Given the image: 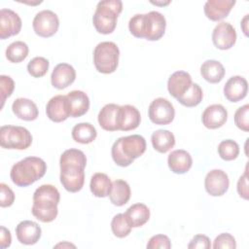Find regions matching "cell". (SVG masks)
Returning a JSON list of instances; mask_svg holds the SVG:
<instances>
[{
	"mask_svg": "<svg viewBox=\"0 0 249 249\" xmlns=\"http://www.w3.org/2000/svg\"><path fill=\"white\" fill-rule=\"evenodd\" d=\"M13 113L20 120L34 121L38 118L39 111L37 105L28 98H17L12 105Z\"/></svg>",
	"mask_w": 249,
	"mask_h": 249,
	"instance_id": "24",
	"label": "cell"
},
{
	"mask_svg": "<svg viewBox=\"0 0 249 249\" xmlns=\"http://www.w3.org/2000/svg\"><path fill=\"white\" fill-rule=\"evenodd\" d=\"M46 171L47 164L41 158L27 157L12 166L10 177L15 185L27 187L41 179Z\"/></svg>",
	"mask_w": 249,
	"mask_h": 249,
	"instance_id": "4",
	"label": "cell"
},
{
	"mask_svg": "<svg viewBox=\"0 0 249 249\" xmlns=\"http://www.w3.org/2000/svg\"><path fill=\"white\" fill-rule=\"evenodd\" d=\"M165 27L164 16L157 11L134 15L128 22V29L134 37L149 41L160 40L165 32Z\"/></svg>",
	"mask_w": 249,
	"mask_h": 249,
	"instance_id": "1",
	"label": "cell"
},
{
	"mask_svg": "<svg viewBox=\"0 0 249 249\" xmlns=\"http://www.w3.org/2000/svg\"><path fill=\"white\" fill-rule=\"evenodd\" d=\"M120 50L117 44L110 41L101 42L93 51V63L96 70L103 74L116 71L119 64Z\"/></svg>",
	"mask_w": 249,
	"mask_h": 249,
	"instance_id": "6",
	"label": "cell"
},
{
	"mask_svg": "<svg viewBox=\"0 0 249 249\" xmlns=\"http://www.w3.org/2000/svg\"><path fill=\"white\" fill-rule=\"evenodd\" d=\"M227 120V109L221 104H212L207 106L201 116L203 125L209 129H216L221 127L225 124Z\"/></svg>",
	"mask_w": 249,
	"mask_h": 249,
	"instance_id": "14",
	"label": "cell"
},
{
	"mask_svg": "<svg viewBox=\"0 0 249 249\" xmlns=\"http://www.w3.org/2000/svg\"><path fill=\"white\" fill-rule=\"evenodd\" d=\"M32 143L29 130L18 125H3L0 128V145L5 149L25 150Z\"/></svg>",
	"mask_w": 249,
	"mask_h": 249,
	"instance_id": "7",
	"label": "cell"
},
{
	"mask_svg": "<svg viewBox=\"0 0 249 249\" xmlns=\"http://www.w3.org/2000/svg\"><path fill=\"white\" fill-rule=\"evenodd\" d=\"M60 182L64 189L70 193L82 190L85 183V171H60Z\"/></svg>",
	"mask_w": 249,
	"mask_h": 249,
	"instance_id": "30",
	"label": "cell"
},
{
	"mask_svg": "<svg viewBox=\"0 0 249 249\" xmlns=\"http://www.w3.org/2000/svg\"><path fill=\"white\" fill-rule=\"evenodd\" d=\"M35 33L43 38L54 35L59 27V19L55 13L51 10H43L36 14L32 22Z\"/></svg>",
	"mask_w": 249,
	"mask_h": 249,
	"instance_id": "9",
	"label": "cell"
},
{
	"mask_svg": "<svg viewBox=\"0 0 249 249\" xmlns=\"http://www.w3.org/2000/svg\"><path fill=\"white\" fill-rule=\"evenodd\" d=\"M234 5V0H208L204 4L203 11L207 18L218 21L228 17Z\"/></svg>",
	"mask_w": 249,
	"mask_h": 249,
	"instance_id": "18",
	"label": "cell"
},
{
	"mask_svg": "<svg viewBox=\"0 0 249 249\" xmlns=\"http://www.w3.org/2000/svg\"><path fill=\"white\" fill-rule=\"evenodd\" d=\"M148 116L152 123L165 125L174 120L175 109L169 100L163 97H158L151 102L148 109Z\"/></svg>",
	"mask_w": 249,
	"mask_h": 249,
	"instance_id": "8",
	"label": "cell"
},
{
	"mask_svg": "<svg viewBox=\"0 0 249 249\" xmlns=\"http://www.w3.org/2000/svg\"><path fill=\"white\" fill-rule=\"evenodd\" d=\"M112 188L111 179L105 173L97 172L91 176L89 189L96 197H106L109 196Z\"/></svg>",
	"mask_w": 249,
	"mask_h": 249,
	"instance_id": "29",
	"label": "cell"
},
{
	"mask_svg": "<svg viewBox=\"0 0 249 249\" xmlns=\"http://www.w3.org/2000/svg\"><path fill=\"white\" fill-rule=\"evenodd\" d=\"M141 122V115L138 109L132 105L120 106L118 127L119 130L128 131L137 128Z\"/></svg>",
	"mask_w": 249,
	"mask_h": 249,
	"instance_id": "19",
	"label": "cell"
},
{
	"mask_svg": "<svg viewBox=\"0 0 249 249\" xmlns=\"http://www.w3.org/2000/svg\"><path fill=\"white\" fill-rule=\"evenodd\" d=\"M41 233L42 230L40 226L36 222L29 220L21 221L16 228L18 240L25 245H33L37 243L41 237Z\"/></svg>",
	"mask_w": 249,
	"mask_h": 249,
	"instance_id": "16",
	"label": "cell"
},
{
	"mask_svg": "<svg viewBox=\"0 0 249 249\" xmlns=\"http://www.w3.org/2000/svg\"><path fill=\"white\" fill-rule=\"evenodd\" d=\"M120 105L109 103L102 107L98 113V124L99 125L107 131L119 130L118 127V118H119Z\"/></svg>",
	"mask_w": 249,
	"mask_h": 249,
	"instance_id": "23",
	"label": "cell"
},
{
	"mask_svg": "<svg viewBox=\"0 0 249 249\" xmlns=\"http://www.w3.org/2000/svg\"><path fill=\"white\" fill-rule=\"evenodd\" d=\"M47 117L54 122L61 123L70 117L66 95H55L52 97L46 106Z\"/></svg>",
	"mask_w": 249,
	"mask_h": 249,
	"instance_id": "13",
	"label": "cell"
},
{
	"mask_svg": "<svg viewBox=\"0 0 249 249\" xmlns=\"http://www.w3.org/2000/svg\"><path fill=\"white\" fill-rule=\"evenodd\" d=\"M12 242V235L8 229L5 227H1V233H0V247L1 249L7 248L11 245Z\"/></svg>",
	"mask_w": 249,
	"mask_h": 249,
	"instance_id": "45",
	"label": "cell"
},
{
	"mask_svg": "<svg viewBox=\"0 0 249 249\" xmlns=\"http://www.w3.org/2000/svg\"><path fill=\"white\" fill-rule=\"evenodd\" d=\"M70 117L78 118L85 115L89 109V98L82 90H72L67 95Z\"/></svg>",
	"mask_w": 249,
	"mask_h": 249,
	"instance_id": "22",
	"label": "cell"
},
{
	"mask_svg": "<svg viewBox=\"0 0 249 249\" xmlns=\"http://www.w3.org/2000/svg\"><path fill=\"white\" fill-rule=\"evenodd\" d=\"M131 229L132 227L126 220L124 213H119L113 217L111 222V230L115 236L124 238L130 233Z\"/></svg>",
	"mask_w": 249,
	"mask_h": 249,
	"instance_id": "35",
	"label": "cell"
},
{
	"mask_svg": "<svg viewBox=\"0 0 249 249\" xmlns=\"http://www.w3.org/2000/svg\"><path fill=\"white\" fill-rule=\"evenodd\" d=\"M21 19L19 16L11 9L0 10V38L6 39L17 35L21 29Z\"/></svg>",
	"mask_w": 249,
	"mask_h": 249,
	"instance_id": "12",
	"label": "cell"
},
{
	"mask_svg": "<svg viewBox=\"0 0 249 249\" xmlns=\"http://www.w3.org/2000/svg\"><path fill=\"white\" fill-rule=\"evenodd\" d=\"M76 79V71L74 67L68 63L57 64L51 75L52 86L57 89H63L74 83Z\"/></svg>",
	"mask_w": 249,
	"mask_h": 249,
	"instance_id": "15",
	"label": "cell"
},
{
	"mask_svg": "<svg viewBox=\"0 0 249 249\" xmlns=\"http://www.w3.org/2000/svg\"><path fill=\"white\" fill-rule=\"evenodd\" d=\"M192 84V77L188 72L176 71L167 81V89L170 95L177 99L189 90Z\"/></svg>",
	"mask_w": 249,
	"mask_h": 249,
	"instance_id": "20",
	"label": "cell"
},
{
	"mask_svg": "<svg viewBox=\"0 0 249 249\" xmlns=\"http://www.w3.org/2000/svg\"><path fill=\"white\" fill-rule=\"evenodd\" d=\"M218 153L221 159H223L224 160H233L237 158L239 154V146L235 141L231 139H227L219 144Z\"/></svg>",
	"mask_w": 249,
	"mask_h": 249,
	"instance_id": "36",
	"label": "cell"
},
{
	"mask_svg": "<svg viewBox=\"0 0 249 249\" xmlns=\"http://www.w3.org/2000/svg\"><path fill=\"white\" fill-rule=\"evenodd\" d=\"M214 249L219 248H228V249H234L236 248L235 238L229 232H223L219 234L213 243Z\"/></svg>",
	"mask_w": 249,
	"mask_h": 249,
	"instance_id": "40",
	"label": "cell"
},
{
	"mask_svg": "<svg viewBox=\"0 0 249 249\" xmlns=\"http://www.w3.org/2000/svg\"><path fill=\"white\" fill-rule=\"evenodd\" d=\"M124 216L132 228H139L150 219V210L144 203H135L126 209Z\"/></svg>",
	"mask_w": 249,
	"mask_h": 249,
	"instance_id": "26",
	"label": "cell"
},
{
	"mask_svg": "<svg viewBox=\"0 0 249 249\" xmlns=\"http://www.w3.org/2000/svg\"><path fill=\"white\" fill-rule=\"evenodd\" d=\"M50 62L43 56H36L32 58L27 64L28 73L34 78H40L47 74Z\"/></svg>",
	"mask_w": 249,
	"mask_h": 249,
	"instance_id": "37",
	"label": "cell"
},
{
	"mask_svg": "<svg viewBox=\"0 0 249 249\" xmlns=\"http://www.w3.org/2000/svg\"><path fill=\"white\" fill-rule=\"evenodd\" d=\"M60 195L58 190L50 184L41 185L33 194L31 212L34 217L43 223L53 222L58 213L57 205Z\"/></svg>",
	"mask_w": 249,
	"mask_h": 249,
	"instance_id": "2",
	"label": "cell"
},
{
	"mask_svg": "<svg viewBox=\"0 0 249 249\" xmlns=\"http://www.w3.org/2000/svg\"><path fill=\"white\" fill-rule=\"evenodd\" d=\"M146 151V140L139 134L120 137L111 149L112 159L115 163L122 167L130 165L135 159L142 156Z\"/></svg>",
	"mask_w": 249,
	"mask_h": 249,
	"instance_id": "3",
	"label": "cell"
},
{
	"mask_svg": "<svg viewBox=\"0 0 249 249\" xmlns=\"http://www.w3.org/2000/svg\"><path fill=\"white\" fill-rule=\"evenodd\" d=\"M247 20H248V15H246V16L243 18L242 21H241V27H242L243 32H244V34H245L246 36H247Z\"/></svg>",
	"mask_w": 249,
	"mask_h": 249,
	"instance_id": "46",
	"label": "cell"
},
{
	"mask_svg": "<svg viewBox=\"0 0 249 249\" xmlns=\"http://www.w3.org/2000/svg\"><path fill=\"white\" fill-rule=\"evenodd\" d=\"M167 164L173 173L184 174L191 169L193 159L190 153L185 150H174L168 155Z\"/></svg>",
	"mask_w": 249,
	"mask_h": 249,
	"instance_id": "21",
	"label": "cell"
},
{
	"mask_svg": "<svg viewBox=\"0 0 249 249\" xmlns=\"http://www.w3.org/2000/svg\"><path fill=\"white\" fill-rule=\"evenodd\" d=\"M130 187L126 181L117 179L112 182V188L109 194L110 201L116 206H123L130 198Z\"/></svg>",
	"mask_w": 249,
	"mask_h": 249,
	"instance_id": "27",
	"label": "cell"
},
{
	"mask_svg": "<svg viewBox=\"0 0 249 249\" xmlns=\"http://www.w3.org/2000/svg\"><path fill=\"white\" fill-rule=\"evenodd\" d=\"M248 92V83L241 76L231 77L224 86V95L231 102H238L245 98Z\"/></svg>",
	"mask_w": 249,
	"mask_h": 249,
	"instance_id": "17",
	"label": "cell"
},
{
	"mask_svg": "<svg viewBox=\"0 0 249 249\" xmlns=\"http://www.w3.org/2000/svg\"><path fill=\"white\" fill-rule=\"evenodd\" d=\"M203 97V92L201 88L197 85L193 83L189 90L183 94L181 97L177 98L179 103H181L185 107H196L197 106Z\"/></svg>",
	"mask_w": 249,
	"mask_h": 249,
	"instance_id": "34",
	"label": "cell"
},
{
	"mask_svg": "<svg viewBox=\"0 0 249 249\" xmlns=\"http://www.w3.org/2000/svg\"><path fill=\"white\" fill-rule=\"evenodd\" d=\"M151 141L154 149L161 154L167 153L175 145L174 134L166 129H159L153 132Z\"/></svg>",
	"mask_w": 249,
	"mask_h": 249,
	"instance_id": "28",
	"label": "cell"
},
{
	"mask_svg": "<svg viewBox=\"0 0 249 249\" xmlns=\"http://www.w3.org/2000/svg\"><path fill=\"white\" fill-rule=\"evenodd\" d=\"M72 138L81 144L91 143L97 136L95 127L89 123H80L72 128Z\"/></svg>",
	"mask_w": 249,
	"mask_h": 249,
	"instance_id": "31",
	"label": "cell"
},
{
	"mask_svg": "<svg viewBox=\"0 0 249 249\" xmlns=\"http://www.w3.org/2000/svg\"><path fill=\"white\" fill-rule=\"evenodd\" d=\"M230 180L228 174L222 169L210 170L204 179V187L206 192L212 196H221L225 195L229 189Z\"/></svg>",
	"mask_w": 249,
	"mask_h": 249,
	"instance_id": "10",
	"label": "cell"
},
{
	"mask_svg": "<svg viewBox=\"0 0 249 249\" xmlns=\"http://www.w3.org/2000/svg\"><path fill=\"white\" fill-rule=\"evenodd\" d=\"M28 53L29 48L26 43L22 41H15L6 49V57L13 63H18L27 57Z\"/></svg>",
	"mask_w": 249,
	"mask_h": 249,
	"instance_id": "33",
	"label": "cell"
},
{
	"mask_svg": "<svg viewBox=\"0 0 249 249\" xmlns=\"http://www.w3.org/2000/svg\"><path fill=\"white\" fill-rule=\"evenodd\" d=\"M15 89L14 80L10 76H0V95H1V108H3L6 99L12 95Z\"/></svg>",
	"mask_w": 249,
	"mask_h": 249,
	"instance_id": "39",
	"label": "cell"
},
{
	"mask_svg": "<svg viewBox=\"0 0 249 249\" xmlns=\"http://www.w3.org/2000/svg\"><path fill=\"white\" fill-rule=\"evenodd\" d=\"M234 124L235 125L247 132L249 130V105L245 104L239 107L234 113Z\"/></svg>",
	"mask_w": 249,
	"mask_h": 249,
	"instance_id": "38",
	"label": "cell"
},
{
	"mask_svg": "<svg viewBox=\"0 0 249 249\" xmlns=\"http://www.w3.org/2000/svg\"><path fill=\"white\" fill-rule=\"evenodd\" d=\"M237 193L240 196V197L244 199H248L249 194H248V173L247 169L245 170L244 174L240 176L238 182H237Z\"/></svg>",
	"mask_w": 249,
	"mask_h": 249,
	"instance_id": "44",
	"label": "cell"
},
{
	"mask_svg": "<svg viewBox=\"0 0 249 249\" xmlns=\"http://www.w3.org/2000/svg\"><path fill=\"white\" fill-rule=\"evenodd\" d=\"M211 247V243H210V239L208 238V236L204 235V234H196L195 235L192 240L190 241V243L188 244V248L189 249H208Z\"/></svg>",
	"mask_w": 249,
	"mask_h": 249,
	"instance_id": "43",
	"label": "cell"
},
{
	"mask_svg": "<svg viewBox=\"0 0 249 249\" xmlns=\"http://www.w3.org/2000/svg\"><path fill=\"white\" fill-rule=\"evenodd\" d=\"M148 249H169L171 248V242L168 236L164 234H156L152 236L148 243H147Z\"/></svg>",
	"mask_w": 249,
	"mask_h": 249,
	"instance_id": "41",
	"label": "cell"
},
{
	"mask_svg": "<svg viewBox=\"0 0 249 249\" xmlns=\"http://www.w3.org/2000/svg\"><path fill=\"white\" fill-rule=\"evenodd\" d=\"M123 11L120 0H103L98 2L92 17V23L98 33L110 34L117 26V19Z\"/></svg>",
	"mask_w": 249,
	"mask_h": 249,
	"instance_id": "5",
	"label": "cell"
},
{
	"mask_svg": "<svg viewBox=\"0 0 249 249\" xmlns=\"http://www.w3.org/2000/svg\"><path fill=\"white\" fill-rule=\"evenodd\" d=\"M59 246H62V247H64V246H69V247H75V245H73V244H69V243H59V244L55 245V247H59Z\"/></svg>",
	"mask_w": 249,
	"mask_h": 249,
	"instance_id": "48",
	"label": "cell"
},
{
	"mask_svg": "<svg viewBox=\"0 0 249 249\" xmlns=\"http://www.w3.org/2000/svg\"><path fill=\"white\" fill-rule=\"evenodd\" d=\"M15 201V194L5 183L0 184V206L9 207Z\"/></svg>",
	"mask_w": 249,
	"mask_h": 249,
	"instance_id": "42",
	"label": "cell"
},
{
	"mask_svg": "<svg viewBox=\"0 0 249 249\" xmlns=\"http://www.w3.org/2000/svg\"><path fill=\"white\" fill-rule=\"evenodd\" d=\"M225 68L223 64L214 59L205 60L200 66V74L202 78L211 84L221 82L225 76Z\"/></svg>",
	"mask_w": 249,
	"mask_h": 249,
	"instance_id": "25",
	"label": "cell"
},
{
	"mask_svg": "<svg viewBox=\"0 0 249 249\" xmlns=\"http://www.w3.org/2000/svg\"><path fill=\"white\" fill-rule=\"evenodd\" d=\"M212 42L219 50H229L236 42V31L234 27L226 21L218 23L212 32Z\"/></svg>",
	"mask_w": 249,
	"mask_h": 249,
	"instance_id": "11",
	"label": "cell"
},
{
	"mask_svg": "<svg viewBox=\"0 0 249 249\" xmlns=\"http://www.w3.org/2000/svg\"><path fill=\"white\" fill-rule=\"evenodd\" d=\"M60 166H80L86 167L87 158L84 152L78 149H68L64 151L59 160Z\"/></svg>",
	"mask_w": 249,
	"mask_h": 249,
	"instance_id": "32",
	"label": "cell"
},
{
	"mask_svg": "<svg viewBox=\"0 0 249 249\" xmlns=\"http://www.w3.org/2000/svg\"><path fill=\"white\" fill-rule=\"evenodd\" d=\"M152 4L154 5H158V6H164V5H168L170 3V1H166V2H154V1H151Z\"/></svg>",
	"mask_w": 249,
	"mask_h": 249,
	"instance_id": "47",
	"label": "cell"
}]
</instances>
